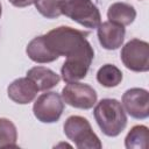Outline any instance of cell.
Wrapping results in <instances>:
<instances>
[{
    "instance_id": "obj_1",
    "label": "cell",
    "mask_w": 149,
    "mask_h": 149,
    "mask_svg": "<svg viewBox=\"0 0 149 149\" xmlns=\"http://www.w3.org/2000/svg\"><path fill=\"white\" fill-rule=\"evenodd\" d=\"M87 33L61 26L44 35L49 49L57 56L73 58L79 56H94V50L86 38Z\"/></svg>"
},
{
    "instance_id": "obj_2",
    "label": "cell",
    "mask_w": 149,
    "mask_h": 149,
    "mask_svg": "<svg viewBox=\"0 0 149 149\" xmlns=\"http://www.w3.org/2000/svg\"><path fill=\"white\" fill-rule=\"evenodd\" d=\"M93 116L101 132L109 137L118 136L127 126L126 112L116 99H101L93 109Z\"/></svg>"
},
{
    "instance_id": "obj_3",
    "label": "cell",
    "mask_w": 149,
    "mask_h": 149,
    "mask_svg": "<svg viewBox=\"0 0 149 149\" xmlns=\"http://www.w3.org/2000/svg\"><path fill=\"white\" fill-rule=\"evenodd\" d=\"M64 134L78 149H100L102 147L99 137L93 132L87 119L71 115L64 122Z\"/></svg>"
},
{
    "instance_id": "obj_4",
    "label": "cell",
    "mask_w": 149,
    "mask_h": 149,
    "mask_svg": "<svg viewBox=\"0 0 149 149\" xmlns=\"http://www.w3.org/2000/svg\"><path fill=\"white\" fill-rule=\"evenodd\" d=\"M62 14L85 28H97L101 23L99 8L92 0H64Z\"/></svg>"
},
{
    "instance_id": "obj_5",
    "label": "cell",
    "mask_w": 149,
    "mask_h": 149,
    "mask_svg": "<svg viewBox=\"0 0 149 149\" xmlns=\"http://www.w3.org/2000/svg\"><path fill=\"white\" fill-rule=\"evenodd\" d=\"M123 65L134 72H147L149 70V44L146 41L133 38L121 49L120 54Z\"/></svg>"
},
{
    "instance_id": "obj_6",
    "label": "cell",
    "mask_w": 149,
    "mask_h": 149,
    "mask_svg": "<svg viewBox=\"0 0 149 149\" xmlns=\"http://www.w3.org/2000/svg\"><path fill=\"white\" fill-rule=\"evenodd\" d=\"M64 111V101L56 92L42 93L34 102L33 112L35 118L43 123L57 122Z\"/></svg>"
},
{
    "instance_id": "obj_7",
    "label": "cell",
    "mask_w": 149,
    "mask_h": 149,
    "mask_svg": "<svg viewBox=\"0 0 149 149\" xmlns=\"http://www.w3.org/2000/svg\"><path fill=\"white\" fill-rule=\"evenodd\" d=\"M61 97L65 104L79 109H90L97 102V92L94 88L88 84L79 81L68 83L63 87Z\"/></svg>"
},
{
    "instance_id": "obj_8",
    "label": "cell",
    "mask_w": 149,
    "mask_h": 149,
    "mask_svg": "<svg viewBox=\"0 0 149 149\" xmlns=\"http://www.w3.org/2000/svg\"><path fill=\"white\" fill-rule=\"evenodd\" d=\"M122 107L134 119H147L149 115V93L144 88L133 87L122 94Z\"/></svg>"
},
{
    "instance_id": "obj_9",
    "label": "cell",
    "mask_w": 149,
    "mask_h": 149,
    "mask_svg": "<svg viewBox=\"0 0 149 149\" xmlns=\"http://www.w3.org/2000/svg\"><path fill=\"white\" fill-rule=\"evenodd\" d=\"M97 29L99 43L104 49L116 50L122 45L126 34V29L123 26L111 21H106L100 23L97 27Z\"/></svg>"
},
{
    "instance_id": "obj_10",
    "label": "cell",
    "mask_w": 149,
    "mask_h": 149,
    "mask_svg": "<svg viewBox=\"0 0 149 149\" xmlns=\"http://www.w3.org/2000/svg\"><path fill=\"white\" fill-rule=\"evenodd\" d=\"M93 58L94 57L92 56L66 58L61 68L62 79L65 83H73V81H79L80 79L85 78Z\"/></svg>"
},
{
    "instance_id": "obj_11",
    "label": "cell",
    "mask_w": 149,
    "mask_h": 149,
    "mask_svg": "<svg viewBox=\"0 0 149 149\" xmlns=\"http://www.w3.org/2000/svg\"><path fill=\"white\" fill-rule=\"evenodd\" d=\"M37 92H40L38 88L28 77L15 79L7 87V93L9 99L21 105L31 102L36 98Z\"/></svg>"
},
{
    "instance_id": "obj_12",
    "label": "cell",
    "mask_w": 149,
    "mask_h": 149,
    "mask_svg": "<svg viewBox=\"0 0 149 149\" xmlns=\"http://www.w3.org/2000/svg\"><path fill=\"white\" fill-rule=\"evenodd\" d=\"M27 77L33 80L38 91H47L55 87L61 78L59 76L49 68L45 66H34L28 70Z\"/></svg>"
},
{
    "instance_id": "obj_13",
    "label": "cell",
    "mask_w": 149,
    "mask_h": 149,
    "mask_svg": "<svg viewBox=\"0 0 149 149\" xmlns=\"http://www.w3.org/2000/svg\"><path fill=\"white\" fill-rule=\"evenodd\" d=\"M26 52L28 57L35 63H50L58 58L47 45L44 35L34 37L28 43Z\"/></svg>"
},
{
    "instance_id": "obj_14",
    "label": "cell",
    "mask_w": 149,
    "mask_h": 149,
    "mask_svg": "<svg viewBox=\"0 0 149 149\" xmlns=\"http://www.w3.org/2000/svg\"><path fill=\"white\" fill-rule=\"evenodd\" d=\"M135 17H136V10L134 6L127 2H114L108 7L107 10L108 21L121 24L123 27L133 23Z\"/></svg>"
},
{
    "instance_id": "obj_15",
    "label": "cell",
    "mask_w": 149,
    "mask_h": 149,
    "mask_svg": "<svg viewBox=\"0 0 149 149\" xmlns=\"http://www.w3.org/2000/svg\"><path fill=\"white\" fill-rule=\"evenodd\" d=\"M97 80L105 87H115L122 80V72L113 64H105L98 70Z\"/></svg>"
},
{
    "instance_id": "obj_16",
    "label": "cell",
    "mask_w": 149,
    "mask_h": 149,
    "mask_svg": "<svg viewBox=\"0 0 149 149\" xmlns=\"http://www.w3.org/2000/svg\"><path fill=\"white\" fill-rule=\"evenodd\" d=\"M125 147L127 149H146L148 147V127L134 126L125 139Z\"/></svg>"
},
{
    "instance_id": "obj_17",
    "label": "cell",
    "mask_w": 149,
    "mask_h": 149,
    "mask_svg": "<svg viewBox=\"0 0 149 149\" xmlns=\"http://www.w3.org/2000/svg\"><path fill=\"white\" fill-rule=\"evenodd\" d=\"M16 140L17 130L15 125L6 118H0V149L16 148Z\"/></svg>"
},
{
    "instance_id": "obj_18",
    "label": "cell",
    "mask_w": 149,
    "mask_h": 149,
    "mask_svg": "<svg viewBox=\"0 0 149 149\" xmlns=\"http://www.w3.org/2000/svg\"><path fill=\"white\" fill-rule=\"evenodd\" d=\"M64 0H35L34 5L38 13L47 19H56L62 15Z\"/></svg>"
},
{
    "instance_id": "obj_19",
    "label": "cell",
    "mask_w": 149,
    "mask_h": 149,
    "mask_svg": "<svg viewBox=\"0 0 149 149\" xmlns=\"http://www.w3.org/2000/svg\"><path fill=\"white\" fill-rule=\"evenodd\" d=\"M1 13H2V9H1V3H0V17H1Z\"/></svg>"
}]
</instances>
